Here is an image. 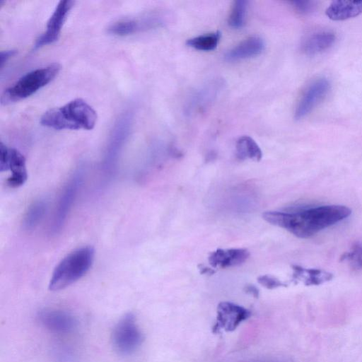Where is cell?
<instances>
[{"mask_svg":"<svg viewBox=\"0 0 362 362\" xmlns=\"http://www.w3.org/2000/svg\"><path fill=\"white\" fill-rule=\"evenodd\" d=\"M74 4V1L71 0L59 1L47 23L45 30L36 39L35 49L41 48L57 41L63 25Z\"/></svg>","mask_w":362,"mask_h":362,"instance_id":"obj_9","label":"cell"},{"mask_svg":"<svg viewBox=\"0 0 362 362\" xmlns=\"http://www.w3.org/2000/svg\"><path fill=\"white\" fill-rule=\"evenodd\" d=\"M217 314L214 331H218L220 329L233 331L240 323L250 317V312L233 303L221 302L218 305Z\"/></svg>","mask_w":362,"mask_h":362,"instance_id":"obj_13","label":"cell"},{"mask_svg":"<svg viewBox=\"0 0 362 362\" xmlns=\"http://www.w3.org/2000/svg\"><path fill=\"white\" fill-rule=\"evenodd\" d=\"M221 35L219 31L201 35L188 39L186 45L199 51H212L218 46Z\"/></svg>","mask_w":362,"mask_h":362,"instance_id":"obj_21","label":"cell"},{"mask_svg":"<svg viewBox=\"0 0 362 362\" xmlns=\"http://www.w3.org/2000/svg\"><path fill=\"white\" fill-rule=\"evenodd\" d=\"M37 318L46 329L59 334L70 333L77 325L71 314L59 310L45 309L39 313Z\"/></svg>","mask_w":362,"mask_h":362,"instance_id":"obj_12","label":"cell"},{"mask_svg":"<svg viewBox=\"0 0 362 362\" xmlns=\"http://www.w3.org/2000/svg\"><path fill=\"white\" fill-rule=\"evenodd\" d=\"M265 47L264 40L259 36H251L240 42L225 54L228 62H236L254 57L261 54Z\"/></svg>","mask_w":362,"mask_h":362,"instance_id":"obj_15","label":"cell"},{"mask_svg":"<svg viewBox=\"0 0 362 362\" xmlns=\"http://www.w3.org/2000/svg\"><path fill=\"white\" fill-rule=\"evenodd\" d=\"M257 281L262 286L268 289H273L278 287L286 286V284L281 281L279 279L270 275L260 276L257 278Z\"/></svg>","mask_w":362,"mask_h":362,"instance_id":"obj_25","label":"cell"},{"mask_svg":"<svg viewBox=\"0 0 362 362\" xmlns=\"http://www.w3.org/2000/svg\"><path fill=\"white\" fill-rule=\"evenodd\" d=\"M223 85L222 81L214 80L195 90L186 102L185 113L191 115L205 110L216 98Z\"/></svg>","mask_w":362,"mask_h":362,"instance_id":"obj_11","label":"cell"},{"mask_svg":"<svg viewBox=\"0 0 362 362\" xmlns=\"http://www.w3.org/2000/svg\"><path fill=\"white\" fill-rule=\"evenodd\" d=\"M10 170L11 175L6 180L11 188L19 187L27 180L28 173L24 156L13 148H8L2 142L0 144V170Z\"/></svg>","mask_w":362,"mask_h":362,"instance_id":"obj_8","label":"cell"},{"mask_svg":"<svg viewBox=\"0 0 362 362\" xmlns=\"http://www.w3.org/2000/svg\"><path fill=\"white\" fill-rule=\"evenodd\" d=\"M291 4L295 11L302 15L308 14L315 8V4L312 1L296 0L291 1Z\"/></svg>","mask_w":362,"mask_h":362,"instance_id":"obj_24","label":"cell"},{"mask_svg":"<svg viewBox=\"0 0 362 362\" xmlns=\"http://www.w3.org/2000/svg\"><path fill=\"white\" fill-rule=\"evenodd\" d=\"M327 16L333 21H344L356 17L362 13V0H337L326 9Z\"/></svg>","mask_w":362,"mask_h":362,"instance_id":"obj_16","label":"cell"},{"mask_svg":"<svg viewBox=\"0 0 362 362\" xmlns=\"http://www.w3.org/2000/svg\"><path fill=\"white\" fill-rule=\"evenodd\" d=\"M351 210L343 205H325L293 211H265L263 218L296 237L310 238L349 217Z\"/></svg>","mask_w":362,"mask_h":362,"instance_id":"obj_1","label":"cell"},{"mask_svg":"<svg viewBox=\"0 0 362 362\" xmlns=\"http://www.w3.org/2000/svg\"><path fill=\"white\" fill-rule=\"evenodd\" d=\"M292 269L293 279L306 286L320 285L333 278L332 273L320 269H307L299 265H293Z\"/></svg>","mask_w":362,"mask_h":362,"instance_id":"obj_18","label":"cell"},{"mask_svg":"<svg viewBox=\"0 0 362 362\" xmlns=\"http://www.w3.org/2000/svg\"><path fill=\"white\" fill-rule=\"evenodd\" d=\"M166 16L161 12H153L136 18L122 19L112 23L107 31L117 36L132 35L163 26L166 22Z\"/></svg>","mask_w":362,"mask_h":362,"instance_id":"obj_7","label":"cell"},{"mask_svg":"<svg viewBox=\"0 0 362 362\" xmlns=\"http://www.w3.org/2000/svg\"><path fill=\"white\" fill-rule=\"evenodd\" d=\"M246 291H247V292L250 293L251 294H252L255 296H258V290L257 289L256 287H255L252 285V286H247L246 287Z\"/></svg>","mask_w":362,"mask_h":362,"instance_id":"obj_28","label":"cell"},{"mask_svg":"<svg viewBox=\"0 0 362 362\" xmlns=\"http://www.w3.org/2000/svg\"><path fill=\"white\" fill-rule=\"evenodd\" d=\"M16 54V51L15 50H13V49H9V50H5V51H2L1 52V69H3V67L4 66L5 64L10 59V58L11 57H13L14 54Z\"/></svg>","mask_w":362,"mask_h":362,"instance_id":"obj_26","label":"cell"},{"mask_svg":"<svg viewBox=\"0 0 362 362\" xmlns=\"http://www.w3.org/2000/svg\"><path fill=\"white\" fill-rule=\"evenodd\" d=\"M236 154L239 159H251L259 161L262 157L261 148L256 141L249 136H240L235 144Z\"/></svg>","mask_w":362,"mask_h":362,"instance_id":"obj_20","label":"cell"},{"mask_svg":"<svg viewBox=\"0 0 362 362\" xmlns=\"http://www.w3.org/2000/svg\"><path fill=\"white\" fill-rule=\"evenodd\" d=\"M335 39V35L332 32H317L311 34L303 41L301 49L306 55L313 56L332 47Z\"/></svg>","mask_w":362,"mask_h":362,"instance_id":"obj_17","label":"cell"},{"mask_svg":"<svg viewBox=\"0 0 362 362\" xmlns=\"http://www.w3.org/2000/svg\"><path fill=\"white\" fill-rule=\"evenodd\" d=\"M95 256L94 248L84 246L64 257L55 267L49 284L51 291H59L83 277L91 267Z\"/></svg>","mask_w":362,"mask_h":362,"instance_id":"obj_3","label":"cell"},{"mask_svg":"<svg viewBox=\"0 0 362 362\" xmlns=\"http://www.w3.org/2000/svg\"><path fill=\"white\" fill-rule=\"evenodd\" d=\"M247 8V1H235L228 17V23L229 26L235 29L243 28L245 23Z\"/></svg>","mask_w":362,"mask_h":362,"instance_id":"obj_22","label":"cell"},{"mask_svg":"<svg viewBox=\"0 0 362 362\" xmlns=\"http://www.w3.org/2000/svg\"><path fill=\"white\" fill-rule=\"evenodd\" d=\"M250 252L245 248L217 249L210 253L208 260L214 268H228L244 263Z\"/></svg>","mask_w":362,"mask_h":362,"instance_id":"obj_14","label":"cell"},{"mask_svg":"<svg viewBox=\"0 0 362 362\" xmlns=\"http://www.w3.org/2000/svg\"><path fill=\"white\" fill-rule=\"evenodd\" d=\"M82 179V172L81 170L75 172L62 189L50 225L49 230L52 234L58 233L63 228L76 198Z\"/></svg>","mask_w":362,"mask_h":362,"instance_id":"obj_6","label":"cell"},{"mask_svg":"<svg viewBox=\"0 0 362 362\" xmlns=\"http://www.w3.org/2000/svg\"><path fill=\"white\" fill-rule=\"evenodd\" d=\"M97 113L85 100L76 98L66 104L48 110L40 118V124L55 130L93 129Z\"/></svg>","mask_w":362,"mask_h":362,"instance_id":"obj_2","label":"cell"},{"mask_svg":"<svg viewBox=\"0 0 362 362\" xmlns=\"http://www.w3.org/2000/svg\"><path fill=\"white\" fill-rule=\"evenodd\" d=\"M341 259L346 262L354 269H362V245L356 243L351 250L341 256Z\"/></svg>","mask_w":362,"mask_h":362,"instance_id":"obj_23","label":"cell"},{"mask_svg":"<svg viewBox=\"0 0 362 362\" xmlns=\"http://www.w3.org/2000/svg\"><path fill=\"white\" fill-rule=\"evenodd\" d=\"M329 88V82L325 78H320L312 82L298 103L295 118L300 119L309 114L325 98Z\"/></svg>","mask_w":362,"mask_h":362,"instance_id":"obj_10","label":"cell"},{"mask_svg":"<svg viewBox=\"0 0 362 362\" xmlns=\"http://www.w3.org/2000/svg\"><path fill=\"white\" fill-rule=\"evenodd\" d=\"M199 269L201 274H212L214 273V271L212 269L206 267L203 265H200Z\"/></svg>","mask_w":362,"mask_h":362,"instance_id":"obj_27","label":"cell"},{"mask_svg":"<svg viewBox=\"0 0 362 362\" xmlns=\"http://www.w3.org/2000/svg\"><path fill=\"white\" fill-rule=\"evenodd\" d=\"M257 362H289V361H284V360H267V361H257Z\"/></svg>","mask_w":362,"mask_h":362,"instance_id":"obj_29","label":"cell"},{"mask_svg":"<svg viewBox=\"0 0 362 362\" xmlns=\"http://www.w3.org/2000/svg\"><path fill=\"white\" fill-rule=\"evenodd\" d=\"M60 69L59 64L53 63L26 73L3 92L1 103L8 105L30 97L50 83Z\"/></svg>","mask_w":362,"mask_h":362,"instance_id":"obj_4","label":"cell"},{"mask_svg":"<svg viewBox=\"0 0 362 362\" xmlns=\"http://www.w3.org/2000/svg\"><path fill=\"white\" fill-rule=\"evenodd\" d=\"M143 339L132 313L126 314L116 325L112 334L114 348L121 355L134 353L141 344Z\"/></svg>","mask_w":362,"mask_h":362,"instance_id":"obj_5","label":"cell"},{"mask_svg":"<svg viewBox=\"0 0 362 362\" xmlns=\"http://www.w3.org/2000/svg\"><path fill=\"white\" fill-rule=\"evenodd\" d=\"M47 209V202L37 200L27 209L23 218V227L26 230H34L43 219Z\"/></svg>","mask_w":362,"mask_h":362,"instance_id":"obj_19","label":"cell"}]
</instances>
